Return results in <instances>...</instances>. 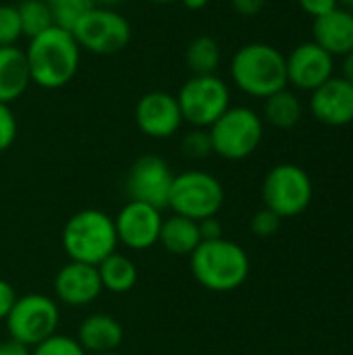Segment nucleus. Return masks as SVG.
I'll return each mask as SVG.
<instances>
[{
    "label": "nucleus",
    "mask_w": 353,
    "mask_h": 355,
    "mask_svg": "<svg viewBox=\"0 0 353 355\" xmlns=\"http://www.w3.org/2000/svg\"><path fill=\"white\" fill-rule=\"evenodd\" d=\"M75 339L85 349V354H110L117 352L123 343V327L108 314H92L79 324Z\"/></svg>",
    "instance_id": "nucleus-18"
},
{
    "label": "nucleus",
    "mask_w": 353,
    "mask_h": 355,
    "mask_svg": "<svg viewBox=\"0 0 353 355\" xmlns=\"http://www.w3.org/2000/svg\"><path fill=\"white\" fill-rule=\"evenodd\" d=\"M298 4L306 15L316 19L320 15H327V12L335 10L339 6V0H298Z\"/></svg>",
    "instance_id": "nucleus-31"
},
{
    "label": "nucleus",
    "mask_w": 353,
    "mask_h": 355,
    "mask_svg": "<svg viewBox=\"0 0 353 355\" xmlns=\"http://www.w3.org/2000/svg\"><path fill=\"white\" fill-rule=\"evenodd\" d=\"M173 171L169 162L156 154L137 158L127 173V196L129 200L150 204L158 210L169 208V196L173 187Z\"/></svg>",
    "instance_id": "nucleus-11"
},
{
    "label": "nucleus",
    "mask_w": 353,
    "mask_h": 355,
    "mask_svg": "<svg viewBox=\"0 0 353 355\" xmlns=\"http://www.w3.org/2000/svg\"><path fill=\"white\" fill-rule=\"evenodd\" d=\"M314 40L331 56H345L353 50V15L337 6L314 19Z\"/></svg>",
    "instance_id": "nucleus-17"
},
{
    "label": "nucleus",
    "mask_w": 353,
    "mask_h": 355,
    "mask_svg": "<svg viewBox=\"0 0 353 355\" xmlns=\"http://www.w3.org/2000/svg\"><path fill=\"white\" fill-rule=\"evenodd\" d=\"M158 243L173 256H191L202 243L200 227L191 218L173 214L162 220Z\"/></svg>",
    "instance_id": "nucleus-20"
},
{
    "label": "nucleus",
    "mask_w": 353,
    "mask_h": 355,
    "mask_svg": "<svg viewBox=\"0 0 353 355\" xmlns=\"http://www.w3.org/2000/svg\"><path fill=\"white\" fill-rule=\"evenodd\" d=\"M17 12H19V23H21V33L27 40L54 27L48 0H21L17 4Z\"/></svg>",
    "instance_id": "nucleus-24"
},
{
    "label": "nucleus",
    "mask_w": 353,
    "mask_h": 355,
    "mask_svg": "<svg viewBox=\"0 0 353 355\" xmlns=\"http://www.w3.org/2000/svg\"><path fill=\"white\" fill-rule=\"evenodd\" d=\"M281 229V216L268 208H262L252 218V233L258 237H273Z\"/></svg>",
    "instance_id": "nucleus-30"
},
{
    "label": "nucleus",
    "mask_w": 353,
    "mask_h": 355,
    "mask_svg": "<svg viewBox=\"0 0 353 355\" xmlns=\"http://www.w3.org/2000/svg\"><path fill=\"white\" fill-rule=\"evenodd\" d=\"M102 293L98 266L69 260L54 277V295L69 308H83L94 304Z\"/></svg>",
    "instance_id": "nucleus-15"
},
{
    "label": "nucleus",
    "mask_w": 353,
    "mask_h": 355,
    "mask_svg": "<svg viewBox=\"0 0 353 355\" xmlns=\"http://www.w3.org/2000/svg\"><path fill=\"white\" fill-rule=\"evenodd\" d=\"M31 83L25 50L17 46L0 48V102L12 104Z\"/></svg>",
    "instance_id": "nucleus-19"
},
{
    "label": "nucleus",
    "mask_w": 353,
    "mask_h": 355,
    "mask_svg": "<svg viewBox=\"0 0 353 355\" xmlns=\"http://www.w3.org/2000/svg\"><path fill=\"white\" fill-rule=\"evenodd\" d=\"M339 6L353 15V0H339Z\"/></svg>",
    "instance_id": "nucleus-39"
},
{
    "label": "nucleus",
    "mask_w": 353,
    "mask_h": 355,
    "mask_svg": "<svg viewBox=\"0 0 353 355\" xmlns=\"http://www.w3.org/2000/svg\"><path fill=\"white\" fill-rule=\"evenodd\" d=\"M310 110L316 121L329 127L353 123V85L343 77H331L310 96Z\"/></svg>",
    "instance_id": "nucleus-16"
},
{
    "label": "nucleus",
    "mask_w": 353,
    "mask_h": 355,
    "mask_svg": "<svg viewBox=\"0 0 353 355\" xmlns=\"http://www.w3.org/2000/svg\"><path fill=\"white\" fill-rule=\"evenodd\" d=\"M60 241L69 260L98 266L119 248L114 218L98 208L79 210L67 220Z\"/></svg>",
    "instance_id": "nucleus-4"
},
{
    "label": "nucleus",
    "mask_w": 353,
    "mask_h": 355,
    "mask_svg": "<svg viewBox=\"0 0 353 355\" xmlns=\"http://www.w3.org/2000/svg\"><path fill=\"white\" fill-rule=\"evenodd\" d=\"M198 227H200V237H202V241H214V239H221V237H223V227H221V223L216 220V216H210V218L200 220Z\"/></svg>",
    "instance_id": "nucleus-34"
},
{
    "label": "nucleus",
    "mask_w": 353,
    "mask_h": 355,
    "mask_svg": "<svg viewBox=\"0 0 353 355\" xmlns=\"http://www.w3.org/2000/svg\"><path fill=\"white\" fill-rule=\"evenodd\" d=\"M17 131H19V125H17V116L10 104L0 102V152L8 150L15 144Z\"/></svg>",
    "instance_id": "nucleus-29"
},
{
    "label": "nucleus",
    "mask_w": 353,
    "mask_h": 355,
    "mask_svg": "<svg viewBox=\"0 0 353 355\" xmlns=\"http://www.w3.org/2000/svg\"><path fill=\"white\" fill-rule=\"evenodd\" d=\"M58 324V304L44 293H27L17 297L12 310L6 316V331L10 341H17L29 349L56 335Z\"/></svg>",
    "instance_id": "nucleus-7"
},
{
    "label": "nucleus",
    "mask_w": 353,
    "mask_h": 355,
    "mask_svg": "<svg viewBox=\"0 0 353 355\" xmlns=\"http://www.w3.org/2000/svg\"><path fill=\"white\" fill-rule=\"evenodd\" d=\"M135 125L152 139L173 137L183 125L177 96L164 89H152L144 94L135 104Z\"/></svg>",
    "instance_id": "nucleus-13"
},
{
    "label": "nucleus",
    "mask_w": 353,
    "mask_h": 355,
    "mask_svg": "<svg viewBox=\"0 0 353 355\" xmlns=\"http://www.w3.org/2000/svg\"><path fill=\"white\" fill-rule=\"evenodd\" d=\"M31 355H87L77 339L67 335H52L46 341L31 347Z\"/></svg>",
    "instance_id": "nucleus-27"
},
{
    "label": "nucleus",
    "mask_w": 353,
    "mask_h": 355,
    "mask_svg": "<svg viewBox=\"0 0 353 355\" xmlns=\"http://www.w3.org/2000/svg\"><path fill=\"white\" fill-rule=\"evenodd\" d=\"M185 62L191 75H216L221 64V46L212 35H198L185 50Z\"/></svg>",
    "instance_id": "nucleus-23"
},
{
    "label": "nucleus",
    "mask_w": 353,
    "mask_h": 355,
    "mask_svg": "<svg viewBox=\"0 0 353 355\" xmlns=\"http://www.w3.org/2000/svg\"><path fill=\"white\" fill-rule=\"evenodd\" d=\"M193 279L208 291L229 293L239 289L250 275V258L246 250L225 237L202 241L189 256Z\"/></svg>",
    "instance_id": "nucleus-2"
},
{
    "label": "nucleus",
    "mask_w": 353,
    "mask_h": 355,
    "mask_svg": "<svg viewBox=\"0 0 353 355\" xmlns=\"http://www.w3.org/2000/svg\"><path fill=\"white\" fill-rule=\"evenodd\" d=\"M181 152L191 158V160H202L208 158L212 152V141H210V133L208 129H196L191 127V131H187L181 139Z\"/></svg>",
    "instance_id": "nucleus-26"
},
{
    "label": "nucleus",
    "mask_w": 353,
    "mask_h": 355,
    "mask_svg": "<svg viewBox=\"0 0 353 355\" xmlns=\"http://www.w3.org/2000/svg\"><path fill=\"white\" fill-rule=\"evenodd\" d=\"M25 58L31 83L42 89H60L77 75L81 48L71 31L54 25L29 40Z\"/></svg>",
    "instance_id": "nucleus-1"
},
{
    "label": "nucleus",
    "mask_w": 353,
    "mask_h": 355,
    "mask_svg": "<svg viewBox=\"0 0 353 355\" xmlns=\"http://www.w3.org/2000/svg\"><path fill=\"white\" fill-rule=\"evenodd\" d=\"M15 302H17L15 287L10 283H6V281L0 279V320H6V316L12 310Z\"/></svg>",
    "instance_id": "nucleus-32"
},
{
    "label": "nucleus",
    "mask_w": 353,
    "mask_h": 355,
    "mask_svg": "<svg viewBox=\"0 0 353 355\" xmlns=\"http://www.w3.org/2000/svg\"><path fill=\"white\" fill-rule=\"evenodd\" d=\"M231 6L241 17H256L264 10L266 0H231Z\"/></svg>",
    "instance_id": "nucleus-33"
},
{
    "label": "nucleus",
    "mask_w": 353,
    "mask_h": 355,
    "mask_svg": "<svg viewBox=\"0 0 353 355\" xmlns=\"http://www.w3.org/2000/svg\"><path fill=\"white\" fill-rule=\"evenodd\" d=\"M54 25L67 31H73V27L87 15L96 2L94 0H48Z\"/></svg>",
    "instance_id": "nucleus-25"
},
{
    "label": "nucleus",
    "mask_w": 353,
    "mask_h": 355,
    "mask_svg": "<svg viewBox=\"0 0 353 355\" xmlns=\"http://www.w3.org/2000/svg\"><path fill=\"white\" fill-rule=\"evenodd\" d=\"M96 6H106V8H117L119 4H125L127 0H94Z\"/></svg>",
    "instance_id": "nucleus-38"
},
{
    "label": "nucleus",
    "mask_w": 353,
    "mask_h": 355,
    "mask_svg": "<svg viewBox=\"0 0 353 355\" xmlns=\"http://www.w3.org/2000/svg\"><path fill=\"white\" fill-rule=\"evenodd\" d=\"M223 183L212 173L191 168L175 175L169 196V208L173 214L200 223L204 218L216 216L223 208Z\"/></svg>",
    "instance_id": "nucleus-6"
},
{
    "label": "nucleus",
    "mask_w": 353,
    "mask_h": 355,
    "mask_svg": "<svg viewBox=\"0 0 353 355\" xmlns=\"http://www.w3.org/2000/svg\"><path fill=\"white\" fill-rule=\"evenodd\" d=\"M0 355H31V349L8 339V341L0 343Z\"/></svg>",
    "instance_id": "nucleus-35"
},
{
    "label": "nucleus",
    "mask_w": 353,
    "mask_h": 355,
    "mask_svg": "<svg viewBox=\"0 0 353 355\" xmlns=\"http://www.w3.org/2000/svg\"><path fill=\"white\" fill-rule=\"evenodd\" d=\"M100 355H121V354H117V352H110V354H100Z\"/></svg>",
    "instance_id": "nucleus-41"
},
{
    "label": "nucleus",
    "mask_w": 353,
    "mask_h": 355,
    "mask_svg": "<svg viewBox=\"0 0 353 355\" xmlns=\"http://www.w3.org/2000/svg\"><path fill=\"white\" fill-rule=\"evenodd\" d=\"M81 50L110 56L125 50L131 42V23L117 10L106 6H94L71 31Z\"/></svg>",
    "instance_id": "nucleus-9"
},
{
    "label": "nucleus",
    "mask_w": 353,
    "mask_h": 355,
    "mask_svg": "<svg viewBox=\"0 0 353 355\" xmlns=\"http://www.w3.org/2000/svg\"><path fill=\"white\" fill-rule=\"evenodd\" d=\"M304 114L302 100L287 87L264 98V119L277 129H293Z\"/></svg>",
    "instance_id": "nucleus-22"
},
{
    "label": "nucleus",
    "mask_w": 353,
    "mask_h": 355,
    "mask_svg": "<svg viewBox=\"0 0 353 355\" xmlns=\"http://www.w3.org/2000/svg\"><path fill=\"white\" fill-rule=\"evenodd\" d=\"M98 275L102 281V289L110 293H127L137 283V266L125 254H110L106 260L98 264Z\"/></svg>",
    "instance_id": "nucleus-21"
},
{
    "label": "nucleus",
    "mask_w": 353,
    "mask_h": 355,
    "mask_svg": "<svg viewBox=\"0 0 353 355\" xmlns=\"http://www.w3.org/2000/svg\"><path fill=\"white\" fill-rule=\"evenodd\" d=\"M162 220H164L162 210L144 202L129 200L114 216L119 243H123L133 252L150 250L152 245L158 243Z\"/></svg>",
    "instance_id": "nucleus-12"
},
{
    "label": "nucleus",
    "mask_w": 353,
    "mask_h": 355,
    "mask_svg": "<svg viewBox=\"0 0 353 355\" xmlns=\"http://www.w3.org/2000/svg\"><path fill=\"white\" fill-rule=\"evenodd\" d=\"M312 179L298 164H277L262 183V200L268 210L281 218L302 214L312 202Z\"/></svg>",
    "instance_id": "nucleus-10"
},
{
    "label": "nucleus",
    "mask_w": 353,
    "mask_h": 355,
    "mask_svg": "<svg viewBox=\"0 0 353 355\" xmlns=\"http://www.w3.org/2000/svg\"><path fill=\"white\" fill-rule=\"evenodd\" d=\"M208 133L214 154L225 160H243L258 150L264 137V123L248 106H229L208 127Z\"/></svg>",
    "instance_id": "nucleus-5"
},
{
    "label": "nucleus",
    "mask_w": 353,
    "mask_h": 355,
    "mask_svg": "<svg viewBox=\"0 0 353 355\" xmlns=\"http://www.w3.org/2000/svg\"><path fill=\"white\" fill-rule=\"evenodd\" d=\"M287 83L298 89L314 92L335 73V56H331L316 42H304L285 56Z\"/></svg>",
    "instance_id": "nucleus-14"
},
{
    "label": "nucleus",
    "mask_w": 353,
    "mask_h": 355,
    "mask_svg": "<svg viewBox=\"0 0 353 355\" xmlns=\"http://www.w3.org/2000/svg\"><path fill=\"white\" fill-rule=\"evenodd\" d=\"M185 8H189V10H202V8H206L208 6V2L210 0H179Z\"/></svg>",
    "instance_id": "nucleus-37"
},
{
    "label": "nucleus",
    "mask_w": 353,
    "mask_h": 355,
    "mask_svg": "<svg viewBox=\"0 0 353 355\" xmlns=\"http://www.w3.org/2000/svg\"><path fill=\"white\" fill-rule=\"evenodd\" d=\"M154 4H171V2H177V0H150Z\"/></svg>",
    "instance_id": "nucleus-40"
},
{
    "label": "nucleus",
    "mask_w": 353,
    "mask_h": 355,
    "mask_svg": "<svg viewBox=\"0 0 353 355\" xmlns=\"http://www.w3.org/2000/svg\"><path fill=\"white\" fill-rule=\"evenodd\" d=\"M341 71H343V79L345 81H350L353 85V50L352 52H347L345 56H343V64H341Z\"/></svg>",
    "instance_id": "nucleus-36"
},
{
    "label": "nucleus",
    "mask_w": 353,
    "mask_h": 355,
    "mask_svg": "<svg viewBox=\"0 0 353 355\" xmlns=\"http://www.w3.org/2000/svg\"><path fill=\"white\" fill-rule=\"evenodd\" d=\"M233 83L252 98H268L287 87L285 54L266 42H250L231 58Z\"/></svg>",
    "instance_id": "nucleus-3"
},
{
    "label": "nucleus",
    "mask_w": 353,
    "mask_h": 355,
    "mask_svg": "<svg viewBox=\"0 0 353 355\" xmlns=\"http://www.w3.org/2000/svg\"><path fill=\"white\" fill-rule=\"evenodd\" d=\"M183 123L196 129H208L229 106V85L218 75H191L175 94Z\"/></svg>",
    "instance_id": "nucleus-8"
},
{
    "label": "nucleus",
    "mask_w": 353,
    "mask_h": 355,
    "mask_svg": "<svg viewBox=\"0 0 353 355\" xmlns=\"http://www.w3.org/2000/svg\"><path fill=\"white\" fill-rule=\"evenodd\" d=\"M21 35L23 33H21L17 6L0 4V48L2 46H17V40Z\"/></svg>",
    "instance_id": "nucleus-28"
}]
</instances>
